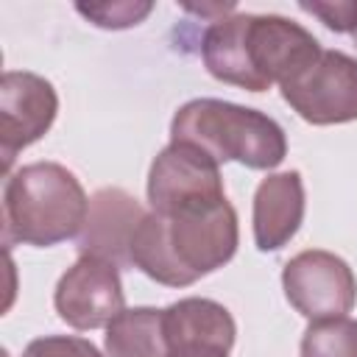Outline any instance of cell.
<instances>
[{"label":"cell","mask_w":357,"mask_h":357,"mask_svg":"<svg viewBox=\"0 0 357 357\" xmlns=\"http://www.w3.org/2000/svg\"><path fill=\"white\" fill-rule=\"evenodd\" d=\"M321 50L307 28L279 14L218 17L201 39V59L209 75L248 92L282 86L312 64Z\"/></svg>","instance_id":"1"},{"label":"cell","mask_w":357,"mask_h":357,"mask_svg":"<svg viewBox=\"0 0 357 357\" xmlns=\"http://www.w3.org/2000/svg\"><path fill=\"white\" fill-rule=\"evenodd\" d=\"M237 240V212L226 198L170 215L148 212L131 237V268L159 284L187 287L223 268L234 257Z\"/></svg>","instance_id":"2"},{"label":"cell","mask_w":357,"mask_h":357,"mask_svg":"<svg viewBox=\"0 0 357 357\" xmlns=\"http://www.w3.org/2000/svg\"><path fill=\"white\" fill-rule=\"evenodd\" d=\"M89 198L59 162H31L14 170L3 187V240L50 248L81 234Z\"/></svg>","instance_id":"3"},{"label":"cell","mask_w":357,"mask_h":357,"mask_svg":"<svg viewBox=\"0 0 357 357\" xmlns=\"http://www.w3.org/2000/svg\"><path fill=\"white\" fill-rule=\"evenodd\" d=\"M170 142L190 145L212 162H240L251 170H273L287 156L282 126L248 106L218 98H195L170 120Z\"/></svg>","instance_id":"4"},{"label":"cell","mask_w":357,"mask_h":357,"mask_svg":"<svg viewBox=\"0 0 357 357\" xmlns=\"http://www.w3.org/2000/svg\"><path fill=\"white\" fill-rule=\"evenodd\" d=\"M279 89L284 103L312 126L357 120V59L340 50H321L312 64Z\"/></svg>","instance_id":"5"},{"label":"cell","mask_w":357,"mask_h":357,"mask_svg":"<svg viewBox=\"0 0 357 357\" xmlns=\"http://www.w3.org/2000/svg\"><path fill=\"white\" fill-rule=\"evenodd\" d=\"M282 287L290 307L310 321L340 318L351 312L357 301L354 271L346 259L324 248L290 257L282 271Z\"/></svg>","instance_id":"6"},{"label":"cell","mask_w":357,"mask_h":357,"mask_svg":"<svg viewBox=\"0 0 357 357\" xmlns=\"http://www.w3.org/2000/svg\"><path fill=\"white\" fill-rule=\"evenodd\" d=\"M220 165L212 162L206 153L170 142L156 153L148 170V201L151 212L170 215L187 206L218 204L226 198Z\"/></svg>","instance_id":"7"},{"label":"cell","mask_w":357,"mask_h":357,"mask_svg":"<svg viewBox=\"0 0 357 357\" xmlns=\"http://www.w3.org/2000/svg\"><path fill=\"white\" fill-rule=\"evenodd\" d=\"M59 112L53 84L36 73L8 70L0 78V153L8 173L14 156L42 139Z\"/></svg>","instance_id":"8"},{"label":"cell","mask_w":357,"mask_h":357,"mask_svg":"<svg viewBox=\"0 0 357 357\" xmlns=\"http://www.w3.org/2000/svg\"><path fill=\"white\" fill-rule=\"evenodd\" d=\"M53 304L59 318L73 329L109 326L126 310L120 268L98 257H78L61 273Z\"/></svg>","instance_id":"9"},{"label":"cell","mask_w":357,"mask_h":357,"mask_svg":"<svg viewBox=\"0 0 357 357\" xmlns=\"http://www.w3.org/2000/svg\"><path fill=\"white\" fill-rule=\"evenodd\" d=\"M148 212L120 187H103L89 198V215L78 234V254L98 257L117 268L131 265V237Z\"/></svg>","instance_id":"10"},{"label":"cell","mask_w":357,"mask_h":357,"mask_svg":"<svg viewBox=\"0 0 357 357\" xmlns=\"http://www.w3.org/2000/svg\"><path fill=\"white\" fill-rule=\"evenodd\" d=\"M170 357L176 354H229L234 346V318L212 298H181L165 310Z\"/></svg>","instance_id":"11"},{"label":"cell","mask_w":357,"mask_h":357,"mask_svg":"<svg viewBox=\"0 0 357 357\" xmlns=\"http://www.w3.org/2000/svg\"><path fill=\"white\" fill-rule=\"evenodd\" d=\"M254 243L259 251H279L304 220V181L298 170L273 173L254 192Z\"/></svg>","instance_id":"12"},{"label":"cell","mask_w":357,"mask_h":357,"mask_svg":"<svg viewBox=\"0 0 357 357\" xmlns=\"http://www.w3.org/2000/svg\"><path fill=\"white\" fill-rule=\"evenodd\" d=\"M103 346L109 357H170L165 310H153V307L123 310L106 326Z\"/></svg>","instance_id":"13"},{"label":"cell","mask_w":357,"mask_h":357,"mask_svg":"<svg viewBox=\"0 0 357 357\" xmlns=\"http://www.w3.org/2000/svg\"><path fill=\"white\" fill-rule=\"evenodd\" d=\"M301 357H357V321L349 315L310 321L301 337Z\"/></svg>","instance_id":"14"},{"label":"cell","mask_w":357,"mask_h":357,"mask_svg":"<svg viewBox=\"0 0 357 357\" xmlns=\"http://www.w3.org/2000/svg\"><path fill=\"white\" fill-rule=\"evenodd\" d=\"M75 11L81 17H86L92 25L98 28H109V31H120V28H131L139 25L151 11L153 3H131V0H120V3H78Z\"/></svg>","instance_id":"15"},{"label":"cell","mask_w":357,"mask_h":357,"mask_svg":"<svg viewBox=\"0 0 357 357\" xmlns=\"http://www.w3.org/2000/svg\"><path fill=\"white\" fill-rule=\"evenodd\" d=\"M22 357H103L89 340L73 335H45L25 346Z\"/></svg>","instance_id":"16"},{"label":"cell","mask_w":357,"mask_h":357,"mask_svg":"<svg viewBox=\"0 0 357 357\" xmlns=\"http://www.w3.org/2000/svg\"><path fill=\"white\" fill-rule=\"evenodd\" d=\"M301 11L318 17L329 31L354 33L357 28V3H298Z\"/></svg>","instance_id":"17"},{"label":"cell","mask_w":357,"mask_h":357,"mask_svg":"<svg viewBox=\"0 0 357 357\" xmlns=\"http://www.w3.org/2000/svg\"><path fill=\"white\" fill-rule=\"evenodd\" d=\"M176 357H229V354H176Z\"/></svg>","instance_id":"18"},{"label":"cell","mask_w":357,"mask_h":357,"mask_svg":"<svg viewBox=\"0 0 357 357\" xmlns=\"http://www.w3.org/2000/svg\"><path fill=\"white\" fill-rule=\"evenodd\" d=\"M351 39H354V45H357V28H354V33H351Z\"/></svg>","instance_id":"19"}]
</instances>
